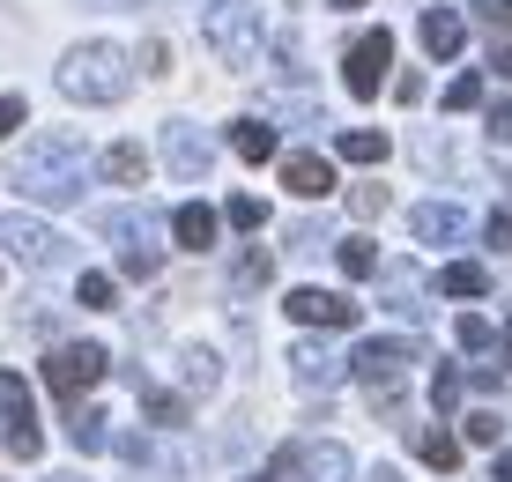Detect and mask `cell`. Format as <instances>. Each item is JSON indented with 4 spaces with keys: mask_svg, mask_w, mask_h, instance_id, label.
<instances>
[{
    "mask_svg": "<svg viewBox=\"0 0 512 482\" xmlns=\"http://www.w3.org/2000/svg\"><path fill=\"white\" fill-rule=\"evenodd\" d=\"M334 8H364V0H334Z\"/></svg>",
    "mask_w": 512,
    "mask_h": 482,
    "instance_id": "f6af8a7d",
    "label": "cell"
},
{
    "mask_svg": "<svg viewBox=\"0 0 512 482\" xmlns=\"http://www.w3.org/2000/svg\"><path fill=\"white\" fill-rule=\"evenodd\" d=\"M141 408H149V423H156V431L186 423V394H164V386H141Z\"/></svg>",
    "mask_w": 512,
    "mask_h": 482,
    "instance_id": "cb8c5ba5",
    "label": "cell"
},
{
    "mask_svg": "<svg viewBox=\"0 0 512 482\" xmlns=\"http://www.w3.org/2000/svg\"><path fill=\"white\" fill-rule=\"evenodd\" d=\"M179 379H186V401H193V394H216L223 371H216V356H208V349H186L179 356Z\"/></svg>",
    "mask_w": 512,
    "mask_h": 482,
    "instance_id": "d6986e66",
    "label": "cell"
},
{
    "mask_svg": "<svg viewBox=\"0 0 512 482\" xmlns=\"http://www.w3.org/2000/svg\"><path fill=\"white\" fill-rule=\"evenodd\" d=\"M104 178H112V186H141V178H149V156H141L134 141H112V149H104Z\"/></svg>",
    "mask_w": 512,
    "mask_h": 482,
    "instance_id": "2e32d148",
    "label": "cell"
},
{
    "mask_svg": "<svg viewBox=\"0 0 512 482\" xmlns=\"http://www.w3.org/2000/svg\"><path fill=\"white\" fill-rule=\"evenodd\" d=\"M505 364H512V327H505Z\"/></svg>",
    "mask_w": 512,
    "mask_h": 482,
    "instance_id": "ee69618b",
    "label": "cell"
},
{
    "mask_svg": "<svg viewBox=\"0 0 512 482\" xmlns=\"http://www.w3.org/2000/svg\"><path fill=\"white\" fill-rule=\"evenodd\" d=\"M164 164H171V178H201V171H208V141H201V127L171 119V127H164Z\"/></svg>",
    "mask_w": 512,
    "mask_h": 482,
    "instance_id": "30bf717a",
    "label": "cell"
},
{
    "mask_svg": "<svg viewBox=\"0 0 512 482\" xmlns=\"http://www.w3.org/2000/svg\"><path fill=\"white\" fill-rule=\"evenodd\" d=\"M268 223V201H260V193H238L231 201V230H260Z\"/></svg>",
    "mask_w": 512,
    "mask_h": 482,
    "instance_id": "4dcf8cb0",
    "label": "cell"
},
{
    "mask_svg": "<svg viewBox=\"0 0 512 482\" xmlns=\"http://www.w3.org/2000/svg\"><path fill=\"white\" fill-rule=\"evenodd\" d=\"M416 38H423V52H431V60H453V52L468 45V23H461V8H423Z\"/></svg>",
    "mask_w": 512,
    "mask_h": 482,
    "instance_id": "7c38bea8",
    "label": "cell"
},
{
    "mask_svg": "<svg viewBox=\"0 0 512 482\" xmlns=\"http://www.w3.org/2000/svg\"><path fill=\"white\" fill-rule=\"evenodd\" d=\"M461 438H468V445H498V438H505V416H498V408H475V416L461 423Z\"/></svg>",
    "mask_w": 512,
    "mask_h": 482,
    "instance_id": "83f0119b",
    "label": "cell"
},
{
    "mask_svg": "<svg viewBox=\"0 0 512 482\" xmlns=\"http://www.w3.org/2000/svg\"><path fill=\"white\" fill-rule=\"evenodd\" d=\"M231 149H238V164H275V127H268V119H238Z\"/></svg>",
    "mask_w": 512,
    "mask_h": 482,
    "instance_id": "9a60e30c",
    "label": "cell"
},
{
    "mask_svg": "<svg viewBox=\"0 0 512 482\" xmlns=\"http://www.w3.org/2000/svg\"><path fill=\"white\" fill-rule=\"evenodd\" d=\"M52 82H60V97H75V104H119L134 75H127V52H119V45L90 38V45H67L60 52Z\"/></svg>",
    "mask_w": 512,
    "mask_h": 482,
    "instance_id": "7a4b0ae2",
    "label": "cell"
},
{
    "mask_svg": "<svg viewBox=\"0 0 512 482\" xmlns=\"http://www.w3.org/2000/svg\"><path fill=\"white\" fill-rule=\"evenodd\" d=\"M282 186H290L297 201H327V193H334V164L297 149V156H282Z\"/></svg>",
    "mask_w": 512,
    "mask_h": 482,
    "instance_id": "8fae6325",
    "label": "cell"
},
{
    "mask_svg": "<svg viewBox=\"0 0 512 482\" xmlns=\"http://www.w3.org/2000/svg\"><path fill=\"white\" fill-rule=\"evenodd\" d=\"M0 245H8V260H23V267H52L67 253V238L52 223H30V216H0Z\"/></svg>",
    "mask_w": 512,
    "mask_h": 482,
    "instance_id": "ba28073f",
    "label": "cell"
},
{
    "mask_svg": "<svg viewBox=\"0 0 512 482\" xmlns=\"http://www.w3.org/2000/svg\"><path fill=\"white\" fill-rule=\"evenodd\" d=\"M386 67H394V38H386V30H364V38L349 45V60H342L349 97H379V89H386Z\"/></svg>",
    "mask_w": 512,
    "mask_h": 482,
    "instance_id": "8992f818",
    "label": "cell"
},
{
    "mask_svg": "<svg viewBox=\"0 0 512 482\" xmlns=\"http://www.w3.org/2000/svg\"><path fill=\"white\" fill-rule=\"evenodd\" d=\"M75 305H82V312H112V305H119V290H112V275H104V267H90V275L75 282Z\"/></svg>",
    "mask_w": 512,
    "mask_h": 482,
    "instance_id": "d4e9b609",
    "label": "cell"
},
{
    "mask_svg": "<svg viewBox=\"0 0 512 482\" xmlns=\"http://www.w3.org/2000/svg\"><path fill=\"white\" fill-rule=\"evenodd\" d=\"M416 460H423V468H438V475L461 468V438H453V431H423L416 438Z\"/></svg>",
    "mask_w": 512,
    "mask_h": 482,
    "instance_id": "ffe728a7",
    "label": "cell"
},
{
    "mask_svg": "<svg viewBox=\"0 0 512 482\" xmlns=\"http://www.w3.org/2000/svg\"><path fill=\"white\" fill-rule=\"evenodd\" d=\"M438 290H446V297H483L490 275H483L475 260H453V267H438Z\"/></svg>",
    "mask_w": 512,
    "mask_h": 482,
    "instance_id": "44dd1931",
    "label": "cell"
},
{
    "mask_svg": "<svg viewBox=\"0 0 512 482\" xmlns=\"http://www.w3.org/2000/svg\"><path fill=\"white\" fill-rule=\"evenodd\" d=\"M8 186L23 193V201H52V208L82 201V141L75 134H38L23 156H15Z\"/></svg>",
    "mask_w": 512,
    "mask_h": 482,
    "instance_id": "6da1fadb",
    "label": "cell"
},
{
    "mask_svg": "<svg viewBox=\"0 0 512 482\" xmlns=\"http://www.w3.org/2000/svg\"><path fill=\"white\" fill-rule=\"evenodd\" d=\"M8 453H15V460H38V453H45V431H38V423H15V431H8Z\"/></svg>",
    "mask_w": 512,
    "mask_h": 482,
    "instance_id": "d6a6232c",
    "label": "cell"
},
{
    "mask_svg": "<svg viewBox=\"0 0 512 482\" xmlns=\"http://www.w3.org/2000/svg\"><path fill=\"white\" fill-rule=\"evenodd\" d=\"M97 379H112V349H97V342H60V349H45V394H52V401L90 394Z\"/></svg>",
    "mask_w": 512,
    "mask_h": 482,
    "instance_id": "3957f363",
    "label": "cell"
},
{
    "mask_svg": "<svg viewBox=\"0 0 512 482\" xmlns=\"http://www.w3.org/2000/svg\"><path fill=\"white\" fill-rule=\"evenodd\" d=\"M394 97L401 104H423V75H394Z\"/></svg>",
    "mask_w": 512,
    "mask_h": 482,
    "instance_id": "ab89813d",
    "label": "cell"
},
{
    "mask_svg": "<svg viewBox=\"0 0 512 482\" xmlns=\"http://www.w3.org/2000/svg\"><path fill=\"white\" fill-rule=\"evenodd\" d=\"M67 438H75L82 453H104V445H112V431H104L97 408H75V416H67Z\"/></svg>",
    "mask_w": 512,
    "mask_h": 482,
    "instance_id": "484cf974",
    "label": "cell"
},
{
    "mask_svg": "<svg viewBox=\"0 0 512 482\" xmlns=\"http://www.w3.org/2000/svg\"><path fill=\"white\" fill-rule=\"evenodd\" d=\"M364 482H401V475H394V468H372V475H364Z\"/></svg>",
    "mask_w": 512,
    "mask_h": 482,
    "instance_id": "7bdbcfd3",
    "label": "cell"
},
{
    "mask_svg": "<svg viewBox=\"0 0 512 482\" xmlns=\"http://www.w3.org/2000/svg\"><path fill=\"white\" fill-rule=\"evenodd\" d=\"M409 364H416V349L401 342V334H379V342H357V349H349V371H357L372 394H386V386H394Z\"/></svg>",
    "mask_w": 512,
    "mask_h": 482,
    "instance_id": "5b68a950",
    "label": "cell"
},
{
    "mask_svg": "<svg viewBox=\"0 0 512 482\" xmlns=\"http://www.w3.org/2000/svg\"><path fill=\"white\" fill-rule=\"evenodd\" d=\"M0 423H8V431H15V423H38V416H30V386L15 379V371H0Z\"/></svg>",
    "mask_w": 512,
    "mask_h": 482,
    "instance_id": "603a6c76",
    "label": "cell"
},
{
    "mask_svg": "<svg viewBox=\"0 0 512 482\" xmlns=\"http://www.w3.org/2000/svg\"><path fill=\"white\" fill-rule=\"evenodd\" d=\"M268 275H275V253H268V245H245L238 267H231V290H260Z\"/></svg>",
    "mask_w": 512,
    "mask_h": 482,
    "instance_id": "7402d4cb",
    "label": "cell"
},
{
    "mask_svg": "<svg viewBox=\"0 0 512 482\" xmlns=\"http://www.w3.org/2000/svg\"><path fill=\"white\" fill-rule=\"evenodd\" d=\"M171 67H179L171 38H149V45H141V75H171Z\"/></svg>",
    "mask_w": 512,
    "mask_h": 482,
    "instance_id": "1f68e13d",
    "label": "cell"
},
{
    "mask_svg": "<svg viewBox=\"0 0 512 482\" xmlns=\"http://www.w3.org/2000/svg\"><path fill=\"white\" fill-rule=\"evenodd\" d=\"M282 312H290L297 327H327V334L364 319V305H357V297H342V290H290V297H282Z\"/></svg>",
    "mask_w": 512,
    "mask_h": 482,
    "instance_id": "52a82bcc",
    "label": "cell"
},
{
    "mask_svg": "<svg viewBox=\"0 0 512 482\" xmlns=\"http://www.w3.org/2000/svg\"><path fill=\"white\" fill-rule=\"evenodd\" d=\"M490 75H505V82H512V38H505L498 52H490Z\"/></svg>",
    "mask_w": 512,
    "mask_h": 482,
    "instance_id": "60d3db41",
    "label": "cell"
},
{
    "mask_svg": "<svg viewBox=\"0 0 512 482\" xmlns=\"http://www.w3.org/2000/svg\"><path fill=\"white\" fill-rule=\"evenodd\" d=\"M342 164H386V134H342Z\"/></svg>",
    "mask_w": 512,
    "mask_h": 482,
    "instance_id": "4316f807",
    "label": "cell"
},
{
    "mask_svg": "<svg viewBox=\"0 0 512 482\" xmlns=\"http://www.w3.org/2000/svg\"><path fill=\"white\" fill-rule=\"evenodd\" d=\"M461 386H468V379H461V371L446 364V371L431 379V401H438V408H461Z\"/></svg>",
    "mask_w": 512,
    "mask_h": 482,
    "instance_id": "836d02e7",
    "label": "cell"
},
{
    "mask_svg": "<svg viewBox=\"0 0 512 482\" xmlns=\"http://www.w3.org/2000/svg\"><path fill=\"white\" fill-rule=\"evenodd\" d=\"M334 267H342L349 282L379 275V245H372V238H342V245H334Z\"/></svg>",
    "mask_w": 512,
    "mask_h": 482,
    "instance_id": "ac0fdd59",
    "label": "cell"
},
{
    "mask_svg": "<svg viewBox=\"0 0 512 482\" xmlns=\"http://www.w3.org/2000/svg\"><path fill=\"white\" fill-rule=\"evenodd\" d=\"M297 482H349L342 445H297Z\"/></svg>",
    "mask_w": 512,
    "mask_h": 482,
    "instance_id": "5bb4252c",
    "label": "cell"
},
{
    "mask_svg": "<svg viewBox=\"0 0 512 482\" xmlns=\"http://www.w3.org/2000/svg\"><path fill=\"white\" fill-rule=\"evenodd\" d=\"M505 208H512V178H505Z\"/></svg>",
    "mask_w": 512,
    "mask_h": 482,
    "instance_id": "7dc6e473",
    "label": "cell"
},
{
    "mask_svg": "<svg viewBox=\"0 0 512 482\" xmlns=\"http://www.w3.org/2000/svg\"><path fill=\"white\" fill-rule=\"evenodd\" d=\"M216 223H223V216H216V208H201V201H186V208H179V216H171V238H179V245H186V253H208V245H216Z\"/></svg>",
    "mask_w": 512,
    "mask_h": 482,
    "instance_id": "4fadbf2b",
    "label": "cell"
},
{
    "mask_svg": "<svg viewBox=\"0 0 512 482\" xmlns=\"http://www.w3.org/2000/svg\"><path fill=\"white\" fill-rule=\"evenodd\" d=\"M490 482H512V453H498V460H490Z\"/></svg>",
    "mask_w": 512,
    "mask_h": 482,
    "instance_id": "b9f144b4",
    "label": "cell"
},
{
    "mask_svg": "<svg viewBox=\"0 0 512 482\" xmlns=\"http://www.w3.org/2000/svg\"><path fill=\"white\" fill-rule=\"evenodd\" d=\"M15 127H23V97H0V141H8Z\"/></svg>",
    "mask_w": 512,
    "mask_h": 482,
    "instance_id": "8d00e7d4",
    "label": "cell"
},
{
    "mask_svg": "<svg viewBox=\"0 0 512 482\" xmlns=\"http://www.w3.org/2000/svg\"><path fill=\"white\" fill-rule=\"evenodd\" d=\"M475 15H483L490 30H505V38H512V0H475Z\"/></svg>",
    "mask_w": 512,
    "mask_h": 482,
    "instance_id": "e575fe53",
    "label": "cell"
},
{
    "mask_svg": "<svg viewBox=\"0 0 512 482\" xmlns=\"http://www.w3.org/2000/svg\"><path fill=\"white\" fill-rule=\"evenodd\" d=\"M483 104V75H453L446 82V112H475Z\"/></svg>",
    "mask_w": 512,
    "mask_h": 482,
    "instance_id": "f1b7e54d",
    "label": "cell"
},
{
    "mask_svg": "<svg viewBox=\"0 0 512 482\" xmlns=\"http://www.w3.org/2000/svg\"><path fill=\"white\" fill-rule=\"evenodd\" d=\"M409 230L423 245H453V238H468V208H453V201H416L409 208Z\"/></svg>",
    "mask_w": 512,
    "mask_h": 482,
    "instance_id": "9c48e42d",
    "label": "cell"
},
{
    "mask_svg": "<svg viewBox=\"0 0 512 482\" xmlns=\"http://www.w3.org/2000/svg\"><path fill=\"white\" fill-rule=\"evenodd\" d=\"M290 371H297V386H312V394H320V386H334V379H342V364H334L327 349H297V356H290Z\"/></svg>",
    "mask_w": 512,
    "mask_h": 482,
    "instance_id": "e0dca14e",
    "label": "cell"
},
{
    "mask_svg": "<svg viewBox=\"0 0 512 482\" xmlns=\"http://www.w3.org/2000/svg\"><path fill=\"white\" fill-rule=\"evenodd\" d=\"M490 245H498V253L512 245V208H498V216H490Z\"/></svg>",
    "mask_w": 512,
    "mask_h": 482,
    "instance_id": "f35d334b",
    "label": "cell"
},
{
    "mask_svg": "<svg viewBox=\"0 0 512 482\" xmlns=\"http://www.w3.org/2000/svg\"><path fill=\"white\" fill-rule=\"evenodd\" d=\"M208 45H216V60L245 75V67L260 60V8H245V0H223L216 15H208Z\"/></svg>",
    "mask_w": 512,
    "mask_h": 482,
    "instance_id": "277c9868",
    "label": "cell"
},
{
    "mask_svg": "<svg viewBox=\"0 0 512 482\" xmlns=\"http://www.w3.org/2000/svg\"><path fill=\"white\" fill-rule=\"evenodd\" d=\"M260 482H268V475H260Z\"/></svg>",
    "mask_w": 512,
    "mask_h": 482,
    "instance_id": "c3c4849f",
    "label": "cell"
},
{
    "mask_svg": "<svg viewBox=\"0 0 512 482\" xmlns=\"http://www.w3.org/2000/svg\"><path fill=\"white\" fill-rule=\"evenodd\" d=\"M453 342H461V349H490V319L483 312H461V319H453Z\"/></svg>",
    "mask_w": 512,
    "mask_h": 482,
    "instance_id": "f546056e",
    "label": "cell"
},
{
    "mask_svg": "<svg viewBox=\"0 0 512 482\" xmlns=\"http://www.w3.org/2000/svg\"><path fill=\"white\" fill-rule=\"evenodd\" d=\"M349 208H357V216H386V186H357V193H349Z\"/></svg>",
    "mask_w": 512,
    "mask_h": 482,
    "instance_id": "d590c367",
    "label": "cell"
},
{
    "mask_svg": "<svg viewBox=\"0 0 512 482\" xmlns=\"http://www.w3.org/2000/svg\"><path fill=\"white\" fill-rule=\"evenodd\" d=\"M490 141H512V104H490Z\"/></svg>",
    "mask_w": 512,
    "mask_h": 482,
    "instance_id": "74e56055",
    "label": "cell"
},
{
    "mask_svg": "<svg viewBox=\"0 0 512 482\" xmlns=\"http://www.w3.org/2000/svg\"><path fill=\"white\" fill-rule=\"evenodd\" d=\"M90 8H119V0H90Z\"/></svg>",
    "mask_w": 512,
    "mask_h": 482,
    "instance_id": "bcb514c9",
    "label": "cell"
}]
</instances>
